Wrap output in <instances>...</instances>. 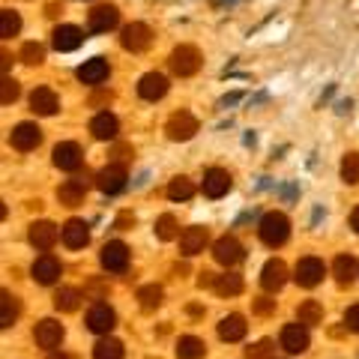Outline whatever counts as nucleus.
<instances>
[{"label":"nucleus","mask_w":359,"mask_h":359,"mask_svg":"<svg viewBox=\"0 0 359 359\" xmlns=\"http://www.w3.org/2000/svg\"><path fill=\"white\" fill-rule=\"evenodd\" d=\"M285 282H287V266H285V261H278V257L266 261L264 269H261V285H264V290L276 294V290L285 287Z\"/></svg>","instance_id":"9b49d317"},{"label":"nucleus","mask_w":359,"mask_h":359,"mask_svg":"<svg viewBox=\"0 0 359 359\" xmlns=\"http://www.w3.org/2000/svg\"><path fill=\"white\" fill-rule=\"evenodd\" d=\"M204 245H207V228H201V224H192V228H186L180 233V252L186 257L204 252Z\"/></svg>","instance_id":"412c9836"},{"label":"nucleus","mask_w":359,"mask_h":359,"mask_svg":"<svg viewBox=\"0 0 359 359\" xmlns=\"http://www.w3.org/2000/svg\"><path fill=\"white\" fill-rule=\"evenodd\" d=\"M351 228H353V231L359 233V207H356V210L351 212Z\"/></svg>","instance_id":"c03bdc74"},{"label":"nucleus","mask_w":359,"mask_h":359,"mask_svg":"<svg viewBox=\"0 0 359 359\" xmlns=\"http://www.w3.org/2000/svg\"><path fill=\"white\" fill-rule=\"evenodd\" d=\"M60 240L69 245V249H84V245L90 243L87 222H81V219H69V222L63 224V231H60Z\"/></svg>","instance_id":"aec40b11"},{"label":"nucleus","mask_w":359,"mask_h":359,"mask_svg":"<svg viewBox=\"0 0 359 359\" xmlns=\"http://www.w3.org/2000/svg\"><path fill=\"white\" fill-rule=\"evenodd\" d=\"M81 162H84V153L78 144L66 141V144H57V147H54V165L63 168V171H78Z\"/></svg>","instance_id":"f3484780"},{"label":"nucleus","mask_w":359,"mask_h":359,"mask_svg":"<svg viewBox=\"0 0 359 359\" xmlns=\"http://www.w3.org/2000/svg\"><path fill=\"white\" fill-rule=\"evenodd\" d=\"M282 347L287 353H306L309 351V330L302 323H287L282 330Z\"/></svg>","instance_id":"4468645a"},{"label":"nucleus","mask_w":359,"mask_h":359,"mask_svg":"<svg viewBox=\"0 0 359 359\" xmlns=\"http://www.w3.org/2000/svg\"><path fill=\"white\" fill-rule=\"evenodd\" d=\"M297 320L302 327H314V323H323V306L318 299H306L302 306L297 309Z\"/></svg>","instance_id":"c756f323"},{"label":"nucleus","mask_w":359,"mask_h":359,"mask_svg":"<svg viewBox=\"0 0 359 359\" xmlns=\"http://www.w3.org/2000/svg\"><path fill=\"white\" fill-rule=\"evenodd\" d=\"M204 353H207V344L195 339V335H183L177 341V359H204Z\"/></svg>","instance_id":"c85d7f7f"},{"label":"nucleus","mask_w":359,"mask_h":359,"mask_svg":"<svg viewBox=\"0 0 359 359\" xmlns=\"http://www.w3.org/2000/svg\"><path fill=\"white\" fill-rule=\"evenodd\" d=\"M9 141H13V147L27 153V150H36L39 141H42V132L36 123H18V126L13 129V135H9Z\"/></svg>","instance_id":"1a4fd4ad"},{"label":"nucleus","mask_w":359,"mask_h":359,"mask_svg":"<svg viewBox=\"0 0 359 359\" xmlns=\"http://www.w3.org/2000/svg\"><path fill=\"white\" fill-rule=\"evenodd\" d=\"M27 237H30V243H33V249L48 252L51 245L60 240V231H57V224H51V222H33Z\"/></svg>","instance_id":"9d476101"},{"label":"nucleus","mask_w":359,"mask_h":359,"mask_svg":"<svg viewBox=\"0 0 359 359\" xmlns=\"http://www.w3.org/2000/svg\"><path fill=\"white\" fill-rule=\"evenodd\" d=\"M126 180H129L126 168L123 165H108V168H102V171L96 174V186H99V192H105V195H117V192L126 189Z\"/></svg>","instance_id":"20e7f679"},{"label":"nucleus","mask_w":359,"mask_h":359,"mask_svg":"<svg viewBox=\"0 0 359 359\" xmlns=\"http://www.w3.org/2000/svg\"><path fill=\"white\" fill-rule=\"evenodd\" d=\"M171 66L180 78L195 75L201 69V51L195 45H180V48H174V54H171Z\"/></svg>","instance_id":"f03ea898"},{"label":"nucleus","mask_w":359,"mask_h":359,"mask_svg":"<svg viewBox=\"0 0 359 359\" xmlns=\"http://www.w3.org/2000/svg\"><path fill=\"white\" fill-rule=\"evenodd\" d=\"M150 39H153V33H150L147 25H141V21L126 25L123 27V36H120V42H123V48L126 51H144L150 45Z\"/></svg>","instance_id":"f8f14e48"},{"label":"nucleus","mask_w":359,"mask_h":359,"mask_svg":"<svg viewBox=\"0 0 359 359\" xmlns=\"http://www.w3.org/2000/svg\"><path fill=\"white\" fill-rule=\"evenodd\" d=\"M341 180L347 186L359 183V153H347L341 159Z\"/></svg>","instance_id":"e433bc0d"},{"label":"nucleus","mask_w":359,"mask_h":359,"mask_svg":"<svg viewBox=\"0 0 359 359\" xmlns=\"http://www.w3.org/2000/svg\"><path fill=\"white\" fill-rule=\"evenodd\" d=\"M156 237L159 240H174L177 237V219L174 216H159V222H156Z\"/></svg>","instance_id":"58836bf2"},{"label":"nucleus","mask_w":359,"mask_h":359,"mask_svg":"<svg viewBox=\"0 0 359 359\" xmlns=\"http://www.w3.org/2000/svg\"><path fill=\"white\" fill-rule=\"evenodd\" d=\"M165 93H168V78L159 72H147L138 81V96L147 99V102H156V99H162Z\"/></svg>","instance_id":"6ab92c4d"},{"label":"nucleus","mask_w":359,"mask_h":359,"mask_svg":"<svg viewBox=\"0 0 359 359\" xmlns=\"http://www.w3.org/2000/svg\"><path fill=\"white\" fill-rule=\"evenodd\" d=\"M105 78H108L105 57H93V60H84V66H78V81H84V84H102Z\"/></svg>","instance_id":"393cba45"},{"label":"nucleus","mask_w":359,"mask_h":359,"mask_svg":"<svg viewBox=\"0 0 359 359\" xmlns=\"http://www.w3.org/2000/svg\"><path fill=\"white\" fill-rule=\"evenodd\" d=\"M344 327L351 330V332H359V302L344 311Z\"/></svg>","instance_id":"37998d69"},{"label":"nucleus","mask_w":359,"mask_h":359,"mask_svg":"<svg viewBox=\"0 0 359 359\" xmlns=\"http://www.w3.org/2000/svg\"><path fill=\"white\" fill-rule=\"evenodd\" d=\"M216 4H224V0H216Z\"/></svg>","instance_id":"09e8293b"},{"label":"nucleus","mask_w":359,"mask_h":359,"mask_svg":"<svg viewBox=\"0 0 359 359\" xmlns=\"http://www.w3.org/2000/svg\"><path fill=\"white\" fill-rule=\"evenodd\" d=\"M165 132L171 141H189V138H195V132H198V120L189 114V111H177V114H171V120H168Z\"/></svg>","instance_id":"39448f33"},{"label":"nucleus","mask_w":359,"mask_h":359,"mask_svg":"<svg viewBox=\"0 0 359 359\" xmlns=\"http://www.w3.org/2000/svg\"><path fill=\"white\" fill-rule=\"evenodd\" d=\"M54 48L57 51H75L78 45L84 42V33L78 30L75 25H60V27H54Z\"/></svg>","instance_id":"b1692460"},{"label":"nucleus","mask_w":359,"mask_h":359,"mask_svg":"<svg viewBox=\"0 0 359 359\" xmlns=\"http://www.w3.org/2000/svg\"><path fill=\"white\" fill-rule=\"evenodd\" d=\"M33 278H36L39 285H54L60 278V261L51 255L36 257V264H33Z\"/></svg>","instance_id":"5701e85b"},{"label":"nucleus","mask_w":359,"mask_h":359,"mask_svg":"<svg viewBox=\"0 0 359 359\" xmlns=\"http://www.w3.org/2000/svg\"><path fill=\"white\" fill-rule=\"evenodd\" d=\"M237 99H240V93H231V96H224V99H222V105H233Z\"/></svg>","instance_id":"a18cd8bd"},{"label":"nucleus","mask_w":359,"mask_h":359,"mask_svg":"<svg viewBox=\"0 0 359 359\" xmlns=\"http://www.w3.org/2000/svg\"><path fill=\"white\" fill-rule=\"evenodd\" d=\"M117 18H120L117 6L114 4H102V6H96L93 13H90V30L93 33H108L111 27L117 25Z\"/></svg>","instance_id":"4be33fe9"},{"label":"nucleus","mask_w":359,"mask_h":359,"mask_svg":"<svg viewBox=\"0 0 359 359\" xmlns=\"http://www.w3.org/2000/svg\"><path fill=\"white\" fill-rule=\"evenodd\" d=\"M33 339H36V344L45 347V351H54V347H60V341H63V323L54 318L39 320L36 330H33Z\"/></svg>","instance_id":"423d86ee"},{"label":"nucleus","mask_w":359,"mask_h":359,"mask_svg":"<svg viewBox=\"0 0 359 359\" xmlns=\"http://www.w3.org/2000/svg\"><path fill=\"white\" fill-rule=\"evenodd\" d=\"M231 192V174L224 168H210L204 174V195L207 198H222Z\"/></svg>","instance_id":"a211bd4d"},{"label":"nucleus","mask_w":359,"mask_h":359,"mask_svg":"<svg viewBox=\"0 0 359 359\" xmlns=\"http://www.w3.org/2000/svg\"><path fill=\"white\" fill-rule=\"evenodd\" d=\"M212 257L222 264V266H233V264H240L243 261V245L237 237H219L216 245H212Z\"/></svg>","instance_id":"6e6552de"},{"label":"nucleus","mask_w":359,"mask_h":359,"mask_svg":"<svg viewBox=\"0 0 359 359\" xmlns=\"http://www.w3.org/2000/svg\"><path fill=\"white\" fill-rule=\"evenodd\" d=\"M15 318H18V299L9 294V290H4V294H0V327L9 330L15 323Z\"/></svg>","instance_id":"7c9ffc66"},{"label":"nucleus","mask_w":359,"mask_h":359,"mask_svg":"<svg viewBox=\"0 0 359 359\" xmlns=\"http://www.w3.org/2000/svg\"><path fill=\"white\" fill-rule=\"evenodd\" d=\"M93 359H123V344L117 339H111V335H105V339L96 341Z\"/></svg>","instance_id":"72a5a7b5"},{"label":"nucleus","mask_w":359,"mask_h":359,"mask_svg":"<svg viewBox=\"0 0 359 359\" xmlns=\"http://www.w3.org/2000/svg\"><path fill=\"white\" fill-rule=\"evenodd\" d=\"M332 273H335V282H339V285H351L353 278L359 276L356 257H351V255H339V257H335V264H332Z\"/></svg>","instance_id":"cd10ccee"},{"label":"nucleus","mask_w":359,"mask_h":359,"mask_svg":"<svg viewBox=\"0 0 359 359\" xmlns=\"http://www.w3.org/2000/svg\"><path fill=\"white\" fill-rule=\"evenodd\" d=\"M257 233H261V240L269 245V249H276V245H282L290 237V222H287L285 212H266L261 219Z\"/></svg>","instance_id":"f257e3e1"},{"label":"nucleus","mask_w":359,"mask_h":359,"mask_svg":"<svg viewBox=\"0 0 359 359\" xmlns=\"http://www.w3.org/2000/svg\"><path fill=\"white\" fill-rule=\"evenodd\" d=\"M323 273H327V266H323L320 257H302V261L297 264V282L299 287H314L323 282Z\"/></svg>","instance_id":"0eeeda50"},{"label":"nucleus","mask_w":359,"mask_h":359,"mask_svg":"<svg viewBox=\"0 0 359 359\" xmlns=\"http://www.w3.org/2000/svg\"><path fill=\"white\" fill-rule=\"evenodd\" d=\"M219 297H237L243 294V278L233 276V273H224V276H216V285H212Z\"/></svg>","instance_id":"2f4dec72"},{"label":"nucleus","mask_w":359,"mask_h":359,"mask_svg":"<svg viewBox=\"0 0 359 359\" xmlns=\"http://www.w3.org/2000/svg\"><path fill=\"white\" fill-rule=\"evenodd\" d=\"M138 299H141V309H147V311L159 309L162 306V287L159 285H144L138 290Z\"/></svg>","instance_id":"c9c22d12"},{"label":"nucleus","mask_w":359,"mask_h":359,"mask_svg":"<svg viewBox=\"0 0 359 359\" xmlns=\"http://www.w3.org/2000/svg\"><path fill=\"white\" fill-rule=\"evenodd\" d=\"M81 290L78 287H60L57 294H54V306H57L60 311H75L78 306H81Z\"/></svg>","instance_id":"473e14b6"},{"label":"nucleus","mask_w":359,"mask_h":359,"mask_svg":"<svg viewBox=\"0 0 359 359\" xmlns=\"http://www.w3.org/2000/svg\"><path fill=\"white\" fill-rule=\"evenodd\" d=\"M114 327H117V314H114V309H111V306H105V302H96V306L87 311V330L90 332L108 335Z\"/></svg>","instance_id":"7ed1b4c3"},{"label":"nucleus","mask_w":359,"mask_h":359,"mask_svg":"<svg viewBox=\"0 0 359 359\" xmlns=\"http://www.w3.org/2000/svg\"><path fill=\"white\" fill-rule=\"evenodd\" d=\"M84 195H87V174L66 180V183L57 189V201L63 207H78L84 201Z\"/></svg>","instance_id":"dca6fc26"},{"label":"nucleus","mask_w":359,"mask_h":359,"mask_svg":"<svg viewBox=\"0 0 359 359\" xmlns=\"http://www.w3.org/2000/svg\"><path fill=\"white\" fill-rule=\"evenodd\" d=\"M245 318L243 314H228V318H222L219 323V339L222 341H240L243 335H245Z\"/></svg>","instance_id":"bb28decb"},{"label":"nucleus","mask_w":359,"mask_h":359,"mask_svg":"<svg viewBox=\"0 0 359 359\" xmlns=\"http://www.w3.org/2000/svg\"><path fill=\"white\" fill-rule=\"evenodd\" d=\"M269 309H273V302H266V299L257 302V311H269Z\"/></svg>","instance_id":"49530a36"},{"label":"nucleus","mask_w":359,"mask_h":359,"mask_svg":"<svg viewBox=\"0 0 359 359\" xmlns=\"http://www.w3.org/2000/svg\"><path fill=\"white\" fill-rule=\"evenodd\" d=\"M117 117L114 114H108V111H102V114H96L93 120H90V132H93V138L99 141H111V138H117Z\"/></svg>","instance_id":"a878e982"},{"label":"nucleus","mask_w":359,"mask_h":359,"mask_svg":"<svg viewBox=\"0 0 359 359\" xmlns=\"http://www.w3.org/2000/svg\"><path fill=\"white\" fill-rule=\"evenodd\" d=\"M30 108L36 111L39 117H51V114H57L60 99H57V93H54L51 87H36L30 93Z\"/></svg>","instance_id":"2eb2a0df"},{"label":"nucleus","mask_w":359,"mask_h":359,"mask_svg":"<svg viewBox=\"0 0 359 359\" xmlns=\"http://www.w3.org/2000/svg\"><path fill=\"white\" fill-rule=\"evenodd\" d=\"M273 353H276V344L269 341V339L257 341L255 347H249V351H245V356H249V359H273Z\"/></svg>","instance_id":"a19ab883"},{"label":"nucleus","mask_w":359,"mask_h":359,"mask_svg":"<svg viewBox=\"0 0 359 359\" xmlns=\"http://www.w3.org/2000/svg\"><path fill=\"white\" fill-rule=\"evenodd\" d=\"M48 359H72V356H66V353H60V351H51Z\"/></svg>","instance_id":"de8ad7c7"},{"label":"nucleus","mask_w":359,"mask_h":359,"mask_svg":"<svg viewBox=\"0 0 359 359\" xmlns=\"http://www.w3.org/2000/svg\"><path fill=\"white\" fill-rule=\"evenodd\" d=\"M18 30H21L18 13H13V9H4V13H0V36L9 39V36H15Z\"/></svg>","instance_id":"4c0bfd02"},{"label":"nucleus","mask_w":359,"mask_h":359,"mask_svg":"<svg viewBox=\"0 0 359 359\" xmlns=\"http://www.w3.org/2000/svg\"><path fill=\"white\" fill-rule=\"evenodd\" d=\"M15 96H18V84L6 75V78H4V93H0V102L9 105V102H15Z\"/></svg>","instance_id":"79ce46f5"},{"label":"nucleus","mask_w":359,"mask_h":359,"mask_svg":"<svg viewBox=\"0 0 359 359\" xmlns=\"http://www.w3.org/2000/svg\"><path fill=\"white\" fill-rule=\"evenodd\" d=\"M21 60L30 63V66H39L45 60V48H42L39 42H27L25 48H21Z\"/></svg>","instance_id":"ea45409f"},{"label":"nucleus","mask_w":359,"mask_h":359,"mask_svg":"<svg viewBox=\"0 0 359 359\" xmlns=\"http://www.w3.org/2000/svg\"><path fill=\"white\" fill-rule=\"evenodd\" d=\"M102 266L108 269V273H123V269L129 266V249L120 240L105 243L102 245Z\"/></svg>","instance_id":"ddd939ff"},{"label":"nucleus","mask_w":359,"mask_h":359,"mask_svg":"<svg viewBox=\"0 0 359 359\" xmlns=\"http://www.w3.org/2000/svg\"><path fill=\"white\" fill-rule=\"evenodd\" d=\"M192 195H195V186L189 183L186 177H174L171 186H168V198L171 201H189Z\"/></svg>","instance_id":"f704fd0d"}]
</instances>
